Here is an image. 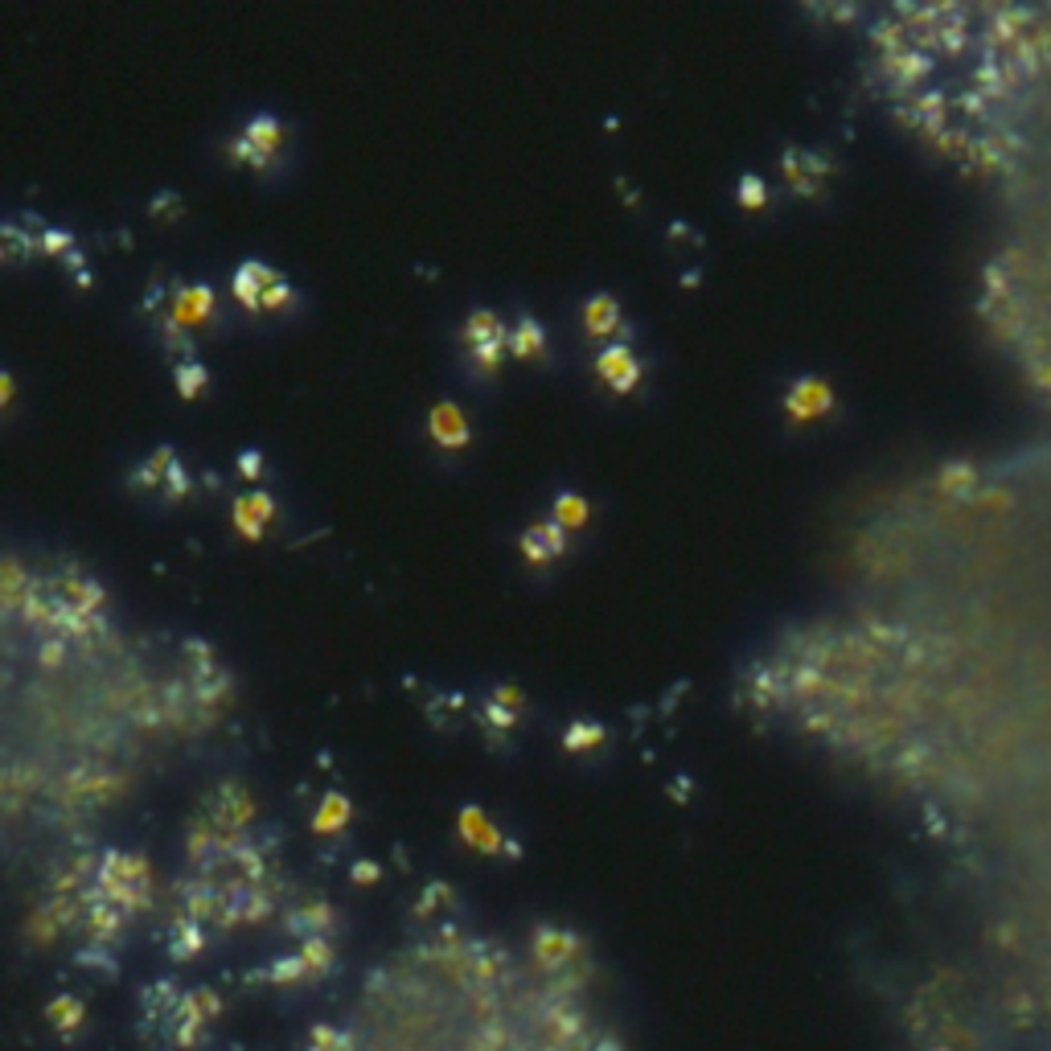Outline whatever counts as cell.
<instances>
[{
    "label": "cell",
    "mask_w": 1051,
    "mask_h": 1051,
    "mask_svg": "<svg viewBox=\"0 0 1051 1051\" xmlns=\"http://www.w3.org/2000/svg\"><path fill=\"white\" fill-rule=\"evenodd\" d=\"M231 296L251 313H279V308H288L296 300V288L267 263L242 259L231 276Z\"/></svg>",
    "instance_id": "6da1fadb"
},
{
    "label": "cell",
    "mask_w": 1051,
    "mask_h": 1051,
    "mask_svg": "<svg viewBox=\"0 0 1051 1051\" xmlns=\"http://www.w3.org/2000/svg\"><path fill=\"white\" fill-rule=\"evenodd\" d=\"M460 341H465L468 366L481 378H489V374L502 370V358L510 349V329H505V321L497 317L494 308H473L465 317V325H460Z\"/></svg>",
    "instance_id": "7a4b0ae2"
},
{
    "label": "cell",
    "mask_w": 1051,
    "mask_h": 1051,
    "mask_svg": "<svg viewBox=\"0 0 1051 1051\" xmlns=\"http://www.w3.org/2000/svg\"><path fill=\"white\" fill-rule=\"evenodd\" d=\"M284 140H288V128H284V120L271 112H259L247 120V128L239 131V136L226 144V157L234 160V165L242 168H271L279 157V149H284Z\"/></svg>",
    "instance_id": "3957f363"
},
{
    "label": "cell",
    "mask_w": 1051,
    "mask_h": 1051,
    "mask_svg": "<svg viewBox=\"0 0 1051 1051\" xmlns=\"http://www.w3.org/2000/svg\"><path fill=\"white\" fill-rule=\"evenodd\" d=\"M128 485L140 489V494H160V497H168V502H186V497L194 494V476L186 473V465H181L177 452L168 444L152 448L149 457L128 473Z\"/></svg>",
    "instance_id": "277c9868"
},
{
    "label": "cell",
    "mask_w": 1051,
    "mask_h": 1051,
    "mask_svg": "<svg viewBox=\"0 0 1051 1051\" xmlns=\"http://www.w3.org/2000/svg\"><path fill=\"white\" fill-rule=\"evenodd\" d=\"M781 173H784V181H789L793 194L818 197L821 189H826V177L834 173V165H829L826 157H818V152H810V149H784Z\"/></svg>",
    "instance_id": "5b68a950"
},
{
    "label": "cell",
    "mask_w": 1051,
    "mask_h": 1051,
    "mask_svg": "<svg viewBox=\"0 0 1051 1051\" xmlns=\"http://www.w3.org/2000/svg\"><path fill=\"white\" fill-rule=\"evenodd\" d=\"M829 407H834V391H829V382H821L818 374H801L789 386V394H784V415H789L793 423L818 419V415H826Z\"/></svg>",
    "instance_id": "8992f818"
},
{
    "label": "cell",
    "mask_w": 1051,
    "mask_h": 1051,
    "mask_svg": "<svg viewBox=\"0 0 1051 1051\" xmlns=\"http://www.w3.org/2000/svg\"><path fill=\"white\" fill-rule=\"evenodd\" d=\"M641 358L633 354V345H624V341H616V345H604L600 354H595V374L612 386L616 394H629L641 382Z\"/></svg>",
    "instance_id": "52a82bcc"
},
{
    "label": "cell",
    "mask_w": 1051,
    "mask_h": 1051,
    "mask_svg": "<svg viewBox=\"0 0 1051 1051\" xmlns=\"http://www.w3.org/2000/svg\"><path fill=\"white\" fill-rule=\"evenodd\" d=\"M521 558L530 563V567H547V563H555V558L567 555V530L558 526L555 518H542L534 521L530 530L521 534Z\"/></svg>",
    "instance_id": "ba28073f"
},
{
    "label": "cell",
    "mask_w": 1051,
    "mask_h": 1051,
    "mask_svg": "<svg viewBox=\"0 0 1051 1051\" xmlns=\"http://www.w3.org/2000/svg\"><path fill=\"white\" fill-rule=\"evenodd\" d=\"M168 317H177L186 329H202L214 317V288L210 284H173Z\"/></svg>",
    "instance_id": "9c48e42d"
},
{
    "label": "cell",
    "mask_w": 1051,
    "mask_h": 1051,
    "mask_svg": "<svg viewBox=\"0 0 1051 1051\" xmlns=\"http://www.w3.org/2000/svg\"><path fill=\"white\" fill-rule=\"evenodd\" d=\"M428 431H431V439H436L439 448H448V452H460V448L473 439L468 415L457 407V403H448V399H439L436 407L428 411Z\"/></svg>",
    "instance_id": "30bf717a"
},
{
    "label": "cell",
    "mask_w": 1051,
    "mask_h": 1051,
    "mask_svg": "<svg viewBox=\"0 0 1051 1051\" xmlns=\"http://www.w3.org/2000/svg\"><path fill=\"white\" fill-rule=\"evenodd\" d=\"M231 518H234L242 539H263V530H267L271 518H276V502H271V494H259V489L239 494L231 505Z\"/></svg>",
    "instance_id": "8fae6325"
},
{
    "label": "cell",
    "mask_w": 1051,
    "mask_h": 1051,
    "mask_svg": "<svg viewBox=\"0 0 1051 1051\" xmlns=\"http://www.w3.org/2000/svg\"><path fill=\"white\" fill-rule=\"evenodd\" d=\"M584 325L592 337H616L624 329V313L621 304H616V296H608V292H600V296H587L584 304Z\"/></svg>",
    "instance_id": "7c38bea8"
},
{
    "label": "cell",
    "mask_w": 1051,
    "mask_h": 1051,
    "mask_svg": "<svg viewBox=\"0 0 1051 1051\" xmlns=\"http://www.w3.org/2000/svg\"><path fill=\"white\" fill-rule=\"evenodd\" d=\"M510 354L521 358V362H539V358H547V329H542L534 317H521L518 325L510 329Z\"/></svg>",
    "instance_id": "4fadbf2b"
},
{
    "label": "cell",
    "mask_w": 1051,
    "mask_h": 1051,
    "mask_svg": "<svg viewBox=\"0 0 1051 1051\" xmlns=\"http://www.w3.org/2000/svg\"><path fill=\"white\" fill-rule=\"evenodd\" d=\"M173 386H177L181 399H197V394H205V386H210V370H205V362H197V358H181V362L173 366Z\"/></svg>",
    "instance_id": "5bb4252c"
},
{
    "label": "cell",
    "mask_w": 1051,
    "mask_h": 1051,
    "mask_svg": "<svg viewBox=\"0 0 1051 1051\" xmlns=\"http://www.w3.org/2000/svg\"><path fill=\"white\" fill-rule=\"evenodd\" d=\"M587 513H592V505H587L579 494H571V489H567V494H558L555 505H550V518H555L567 534L571 530H584V526H587Z\"/></svg>",
    "instance_id": "9a60e30c"
},
{
    "label": "cell",
    "mask_w": 1051,
    "mask_h": 1051,
    "mask_svg": "<svg viewBox=\"0 0 1051 1051\" xmlns=\"http://www.w3.org/2000/svg\"><path fill=\"white\" fill-rule=\"evenodd\" d=\"M0 247H5V263H25V259H33V251H38L33 234H25L17 222L0 226Z\"/></svg>",
    "instance_id": "2e32d148"
},
{
    "label": "cell",
    "mask_w": 1051,
    "mask_h": 1051,
    "mask_svg": "<svg viewBox=\"0 0 1051 1051\" xmlns=\"http://www.w3.org/2000/svg\"><path fill=\"white\" fill-rule=\"evenodd\" d=\"M604 744V727L600 723H587V719H575V723L563 731V747L567 752H584V747Z\"/></svg>",
    "instance_id": "e0dca14e"
},
{
    "label": "cell",
    "mask_w": 1051,
    "mask_h": 1051,
    "mask_svg": "<svg viewBox=\"0 0 1051 1051\" xmlns=\"http://www.w3.org/2000/svg\"><path fill=\"white\" fill-rule=\"evenodd\" d=\"M735 197H739L744 210H764V205H768V186H764L760 173H744L739 186H735Z\"/></svg>",
    "instance_id": "ac0fdd59"
},
{
    "label": "cell",
    "mask_w": 1051,
    "mask_h": 1051,
    "mask_svg": "<svg viewBox=\"0 0 1051 1051\" xmlns=\"http://www.w3.org/2000/svg\"><path fill=\"white\" fill-rule=\"evenodd\" d=\"M38 247L50 255V259H66V255H70V259H78V255H75V234H70V231H58V226H46V231H41Z\"/></svg>",
    "instance_id": "d6986e66"
},
{
    "label": "cell",
    "mask_w": 1051,
    "mask_h": 1051,
    "mask_svg": "<svg viewBox=\"0 0 1051 1051\" xmlns=\"http://www.w3.org/2000/svg\"><path fill=\"white\" fill-rule=\"evenodd\" d=\"M157 329H160V341H165L168 349H186V354H189L194 337H189V329L181 325L177 317H160V321H157Z\"/></svg>",
    "instance_id": "ffe728a7"
},
{
    "label": "cell",
    "mask_w": 1051,
    "mask_h": 1051,
    "mask_svg": "<svg viewBox=\"0 0 1051 1051\" xmlns=\"http://www.w3.org/2000/svg\"><path fill=\"white\" fill-rule=\"evenodd\" d=\"M481 719H485V727H494V731H513V723H518V711L497 707L494 698H489V702H485V711H481Z\"/></svg>",
    "instance_id": "44dd1931"
},
{
    "label": "cell",
    "mask_w": 1051,
    "mask_h": 1051,
    "mask_svg": "<svg viewBox=\"0 0 1051 1051\" xmlns=\"http://www.w3.org/2000/svg\"><path fill=\"white\" fill-rule=\"evenodd\" d=\"M497 702V707H510V711H521V702H526V694H521L513 682H502V686H494V694H489Z\"/></svg>",
    "instance_id": "7402d4cb"
},
{
    "label": "cell",
    "mask_w": 1051,
    "mask_h": 1051,
    "mask_svg": "<svg viewBox=\"0 0 1051 1051\" xmlns=\"http://www.w3.org/2000/svg\"><path fill=\"white\" fill-rule=\"evenodd\" d=\"M239 473L251 476V481H255V476H263V457L255 452V448H242V452H239Z\"/></svg>",
    "instance_id": "603a6c76"
},
{
    "label": "cell",
    "mask_w": 1051,
    "mask_h": 1051,
    "mask_svg": "<svg viewBox=\"0 0 1051 1051\" xmlns=\"http://www.w3.org/2000/svg\"><path fill=\"white\" fill-rule=\"evenodd\" d=\"M345 821V801L341 797H329L325 810H321V826H341Z\"/></svg>",
    "instance_id": "cb8c5ba5"
},
{
    "label": "cell",
    "mask_w": 1051,
    "mask_h": 1051,
    "mask_svg": "<svg viewBox=\"0 0 1051 1051\" xmlns=\"http://www.w3.org/2000/svg\"><path fill=\"white\" fill-rule=\"evenodd\" d=\"M152 214H168V218H181V202L173 194H160L157 202H152Z\"/></svg>",
    "instance_id": "d4e9b609"
},
{
    "label": "cell",
    "mask_w": 1051,
    "mask_h": 1051,
    "mask_svg": "<svg viewBox=\"0 0 1051 1051\" xmlns=\"http://www.w3.org/2000/svg\"><path fill=\"white\" fill-rule=\"evenodd\" d=\"M62 653H66V641H46L41 645V661H46V666H54Z\"/></svg>",
    "instance_id": "484cf974"
}]
</instances>
